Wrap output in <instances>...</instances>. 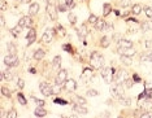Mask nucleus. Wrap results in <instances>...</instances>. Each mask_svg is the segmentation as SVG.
Here are the masks:
<instances>
[{
  "label": "nucleus",
  "instance_id": "obj_10",
  "mask_svg": "<svg viewBox=\"0 0 152 118\" xmlns=\"http://www.w3.org/2000/svg\"><path fill=\"white\" fill-rule=\"evenodd\" d=\"M20 25H21L23 29H31L33 27V20H31V17L30 16H23L21 20H20Z\"/></svg>",
  "mask_w": 152,
  "mask_h": 118
},
{
  "label": "nucleus",
  "instance_id": "obj_7",
  "mask_svg": "<svg viewBox=\"0 0 152 118\" xmlns=\"http://www.w3.org/2000/svg\"><path fill=\"white\" fill-rule=\"evenodd\" d=\"M124 92H125V87L122 86V83H116L115 86L110 87V95L115 96V98H120V96H122Z\"/></svg>",
  "mask_w": 152,
  "mask_h": 118
},
{
  "label": "nucleus",
  "instance_id": "obj_32",
  "mask_svg": "<svg viewBox=\"0 0 152 118\" xmlns=\"http://www.w3.org/2000/svg\"><path fill=\"white\" fill-rule=\"evenodd\" d=\"M143 12H144V15H146L148 18H151L152 20V8L151 7H143Z\"/></svg>",
  "mask_w": 152,
  "mask_h": 118
},
{
  "label": "nucleus",
  "instance_id": "obj_4",
  "mask_svg": "<svg viewBox=\"0 0 152 118\" xmlns=\"http://www.w3.org/2000/svg\"><path fill=\"white\" fill-rule=\"evenodd\" d=\"M18 64V57L16 53H9L4 57V65H7L8 68H15Z\"/></svg>",
  "mask_w": 152,
  "mask_h": 118
},
{
  "label": "nucleus",
  "instance_id": "obj_40",
  "mask_svg": "<svg viewBox=\"0 0 152 118\" xmlns=\"http://www.w3.org/2000/svg\"><path fill=\"white\" fill-rule=\"evenodd\" d=\"M56 31H57V34H60V35H63V36L66 35V31H65V29L61 25L56 26Z\"/></svg>",
  "mask_w": 152,
  "mask_h": 118
},
{
  "label": "nucleus",
  "instance_id": "obj_24",
  "mask_svg": "<svg viewBox=\"0 0 152 118\" xmlns=\"http://www.w3.org/2000/svg\"><path fill=\"white\" fill-rule=\"evenodd\" d=\"M117 44H118L120 47H127V48H130V47H133V42L131 40H127V39H121L117 42Z\"/></svg>",
  "mask_w": 152,
  "mask_h": 118
},
{
  "label": "nucleus",
  "instance_id": "obj_39",
  "mask_svg": "<svg viewBox=\"0 0 152 118\" xmlns=\"http://www.w3.org/2000/svg\"><path fill=\"white\" fill-rule=\"evenodd\" d=\"M98 17L96 16H94V15H90V17H88V20H87V23H92V25H95L96 22H98Z\"/></svg>",
  "mask_w": 152,
  "mask_h": 118
},
{
  "label": "nucleus",
  "instance_id": "obj_44",
  "mask_svg": "<svg viewBox=\"0 0 152 118\" xmlns=\"http://www.w3.org/2000/svg\"><path fill=\"white\" fill-rule=\"evenodd\" d=\"M65 4H66V5L69 7V9H73L74 7H75L74 0H65Z\"/></svg>",
  "mask_w": 152,
  "mask_h": 118
},
{
  "label": "nucleus",
  "instance_id": "obj_26",
  "mask_svg": "<svg viewBox=\"0 0 152 118\" xmlns=\"http://www.w3.org/2000/svg\"><path fill=\"white\" fill-rule=\"evenodd\" d=\"M121 61H122L125 65L133 64V58H131V56H126V55H121Z\"/></svg>",
  "mask_w": 152,
  "mask_h": 118
},
{
  "label": "nucleus",
  "instance_id": "obj_12",
  "mask_svg": "<svg viewBox=\"0 0 152 118\" xmlns=\"http://www.w3.org/2000/svg\"><path fill=\"white\" fill-rule=\"evenodd\" d=\"M64 88H65V91H68V92H74L75 90H77V82H75L74 79H68L64 84Z\"/></svg>",
  "mask_w": 152,
  "mask_h": 118
},
{
  "label": "nucleus",
  "instance_id": "obj_53",
  "mask_svg": "<svg viewBox=\"0 0 152 118\" xmlns=\"http://www.w3.org/2000/svg\"><path fill=\"white\" fill-rule=\"evenodd\" d=\"M29 71L31 73V74H35V73H37V70H35L34 68H30V69H29Z\"/></svg>",
  "mask_w": 152,
  "mask_h": 118
},
{
  "label": "nucleus",
  "instance_id": "obj_54",
  "mask_svg": "<svg viewBox=\"0 0 152 118\" xmlns=\"http://www.w3.org/2000/svg\"><path fill=\"white\" fill-rule=\"evenodd\" d=\"M5 7H7L5 1H1V9H5Z\"/></svg>",
  "mask_w": 152,
  "mask_h": 118
},
{
  "label": "nucleus",
  "instance_id": "obj_17",
  "mask_svg": "<svg viewBox=\"0 0 152 118\" xmlns=\"http://www.w3.org/2000/svg\"><path fill=\"white\" fill-rule=\"evenodd\" d=\"M73 110L75 113H78V114H87L88 113L87 108H86L85 105H81V104H74V105H73Z\"/></svg>",
  "mask_w": 152,
  "mask_h": 118
},
{
  "label": "nucleus",
  "instance_id": "obj_19",
  "mask_svg": "<svg viewBox=\"0 0 152 118\" xmlns=\"http://www.w3.org/2000/svg\"><path fill=\"white\" fill-rule=\"evenodd\" d=\"M39 12V3H31L29 7V13L30 16H35Z\"/></svg>",
  "mask_w": 152,
  "mask_h": 118
},
{
  "label": "nucleus",
  "instance_id": "obj_45",
  "mask_svg": "<svg viewBox=\"0 0 152 118\" xmlns=\"http://www.w3.org/2000/svg\"><path fill=\"white\" fill-rule=\"evenodd\" d=\"M120 103L124 104V105H130V100L129 99H125L122 96H120Z\"/></svg>",
  "mask_w": 152,
  "mask_h": 118
},
{
  "label": "nucleus",
  "instance_id": "obj_2",
  "mask_svg": "<svg viewBox=\"0 0 152 118\" xmlns=\"http://www.w3.org/2000/svg\"><path fill=\"white\" fill-rule=\"evenodd\" d=\"M115 74H116L115 68H103L102 73H100L103 81H104L105 83H108V84L112 83V82H115Z\"/></svg>",
  "mask_w": 152,
  "mask_h": 118
},
{
  "label": "nucleus",
  "instance_id": "obj_9",
  "mask_svg": "<svg viewBox=\"0 0 152 118\" xmlns=\"http://www.w3.org/2000/svg\"><path fill=\"white\" fill-rule=\"evenodd\" d=\"M94 26H95V29L98 31H105V30L112 29V25L108 23L107 21H104V20H98V22H96Z\"/></svg>",
  "mask_w": 152,
  "mask_h": 118
},
{
  "label": "nucleus",
  "instance_id": "obj_15",
  "mask_svg": "<svg viewBox=\"0 0 152 118\" xmlns=\"http://www.w3.org/2000/svg\"><path fill=\"white\" fill-rule=\"evenodd\" d=\"M126 79V71L124 70H117L115 74V82L116 83H122Z\"/></svg>",
  "mask_w": 152,
  "mask_h": 118
},
{
  "label": "nucleus",
  "instance_id": "obj_30",
  "mask_svg": "<svg viewBox=\"0 0 152 118\" xmlns=\"http://www.w3.org/2000/svg\"><path fill=\"white\" fill-rule=\"evenodd\" d=\"M73 103L74 104H81V105H86V99L85 98H82V96H75L74 100H73Z\"/></svg>",
  "mask_w": 152,
  "mask_h": 118
},
{
  "label": "nucleus",
  "instance_id": "obj_34",
  "mask_svg": "<svg viewBox=\"0 0 152 118\" xmlns=\"http://www.w3.org/2000/svg\"><path fill=\"white\" fill-rule=\"evenodd\" d=\"M68 20H69V22H70V25H75V23H77V17H75L74 13H69Z\"/></svg>",
  "mask_w": 152,
  "mask_h": 118
},
{
  "label": "nucleus",
  "instance_id": "obj_56",
  "mask_svg": "<svg viewBox=\"0 0 152 118\" xmlns=\"http://www.w3.org/2000/svg\"><path fill=\"white\" fill-rule=\"evenodd\" d=\"M16 1H21L22 3V0H16Z\"/></svg>",
  "mask_w": 152,
  "mask_h": 118
},
{
  "label": "nucleus",
  "instance_id": "obj_25",
  "mask_svg": "<svg viewBox=\"0 0 152 118\" xmlns=\"http://www.w3.org/2000/svg\"><path fill=\"white\" fill-rule=\"evenodd\" d=\"M22 29H23V27H22V26H21V25H20V23H18V25H17L16 27H13V29H11V34H12L13 36H18L20 34H21Z\"/></svg>",
  "mask_w": 152,
  "mask_h": 118
},
{
  "label": "nucleus",
  "instance_id": "obj_14",
  "mask_svg": "<svg viewBox=\"0 0 152 118\" xmlns=\"http://www.w3.org/2000/svg\"><path fill=\"white\" fill-rule=\"evenodd\" d=\"M92 70H94V69H92L91 66H90V68H85L83 73H82V75H81V78L83 79L85 82H88L90 79L92 78Z\"/></svg>",
  "mask_w": 152,
  "mask_h": 118
},
{
  "label": "nucleus",
  "instance_id": "obj_13",
  "mask_svg": "<svg viewBox=\"0 0 152 118\" xmlns=\"http://www.w3.org/2000/svg\"><path fill=\"white\" fill-rule=\"evenodd\" d=\"M26 40H27V46H31L34 42L37 40V33L33 27L29 29V33H27V35H26Z\"/></svg>",
  "mask_w": 152,
  "mask_h": 118
},
{
  "label": "nucleus",
  "instance_id": "obj_47",
  "mask_svg": "<svg viewBox=\"0 0 152 118\" xmlns=\"http://www.w3.org/2000/svg\"><path fill=\"white\" fill-rule=\"evenodd\" d=\"M33 100L35 101L37 106H44V101H43V100H39V99H37V98H33Z\"/></svg>",
  "mask_w": 152,
  "mask_h": 118
},
{
  "label": "nucleus",
  "instance_id": "obj_48",
  "mask_svg": "<svg viewBox=\"0 0 152 118\" xmlns=\"http://www.w3.org/2000/svg\"><path fill=\"white\" fill-rule=\"evenodd\" d=\"M131 79H133V81L135 82V83H139V82H142V79H140V77H139V75H138V74H134L133 77H131Z\"/></svg>",
  "mask_w": 152,
  "mask_h": 118
},
{
  "label": "nucleus",
  "instance_id": "obj_11",
  "mask_svg": "<svg viewBox=\"0 0 152 118\" xmlns=\"http://www.w3.org/2000/svg\"><path fill=\"white\" fill-rule=\"evenodd\" d=\"M117 52H118L120 55H126V56H131L133 57L134 55H135V50H134L133 47L127 48V47H117Z\"/></svg>",
  "mask_w": 152,
  "mask_h": 118
},
{
  "label": "nucleus",
  "instance_id": "obj_18",
  "mask_svg": "<svg viewBox=\"0 0 152 118\" xmlns=\"http://www.w3.org/2000/svg\"><path fill=\"white\" fill-rule=\"evenodd\" d=\"M52 69L53 70H60L61 69V56H55L52 60Z\"/></svg>",
  "mask_w": 152,
  "mask_h": 118
},
{
  "label": "nucleus",
  "instance_id": "obj_36",
  "mask_svg": "<svg viewBox=\"0 0 152 118\" xmlns=\"http://www.w3.org/2000/svg\"><path fill=\"white\" fill-rule=\"evenodd\" d=\"M1 93L5 96V98H11L12 96V91L11 90H8L7 87H1Z\"/></svg>",
  "mask_w": 152,
  "mask_h": 118
},
{
  "label": "nucleus",
  "instance_id": "obj_1",
  "mask_svg": "<svg viewBox=\"0 0 152 118\" xmlns=\"http://www.w3.org/2000/svg\"><path fill=\"white\" fill-rule=\"evenodd\" d=\"M90 66L94 70H100V69L104 68V57L103 55H100L99 52H92L90 55Z\"/></svg>",
  "mask_w": 152,
  "mask_h": 118
},
{
  "label": "nucleus",
  "instance_id": "obj_38",
  "mask_svg": "<svg viewBox=\"0 0 152 118\" xmlns=\"http://www.w3.org/2000/svg\"><path fill=\"white\" fill-rule=\"evenodd\" d=\"M86 95H87V96H91V98H96V96H99V92L96 91V90L92 88V90H88V91L86 92Z\"/></svg>",
  "mask_w": 152,
  "mask_h": 118
},
{
  "label": "nucleus",
  "instance_id": "obj_55",
  "mask_svg": "<svg viewBox=\"0 0 152 118\" xmlns=\"http://www.w3.org/2000/svg\"><path fill=\"white\" fill-rule=\"evenodd\" d=\"M31 0H22V3H30Z\"/></svg>",
  "mask_w": 152,
  "mask_h": 118
},
{
  "label": "nucleus",
  "instance_id": "obj_31",
  "mask_svg": "<svg viewBox=\"0 0 152 118\" xmlns=\"http://www.w3.org/2000/svg\"><path fill=\"white\" fill-rule=\"evenodd\" d=\"M7 50H8L9 53H16L17 52V47L15 43H8L7 44Z\"/></svg>",
  "mask_w": 152,
  "mask_h": 118
},
{
  "label": "nucleus",
  "instance_id": "obj_27",
  "mask_svg": "<svg viewBox=\"0 0 152 118\" xmlns=\"http://www.w3.org/2000/svg\"><path fill=\"white\" fill-rule=\"evenodd\" d=\"M110 12H112V7H110L109 3H105V4L103 5V15H104V16H108Z\"/></svg>",
  "mask_w": 152,
  "mask_h": 118
},
{
  "label": "nucleus",
  "instance_id": "obj_51",
  "mask_svg": "<svg viewBox=\"0 0 152 118\" xmlns=\"http://www.w3.org/2000/svg\"><path fill=\"white\" fill-rule=\"evenodd\" d=\"M129 5H130L129 0H125V1H122V3H121V7H129Z\"/></svg>",
  "mask_w": 152,
  "mask_h": 118
},
{
  "label": "nucleus",
  "instance_id": "obj_23",
  "mask_svg": "<svg viewBox=\"0 0 152 118\" xmlns=\"http://www.w3.org/2000/svg\"><path fill=\"white\" fill-rule=\"evenodd\" d=\"M44 55H46V52H44V50H42V48H39V50H37L35 52H34V60L40 61V60H42V58L44 57Z\"/></svg>",
  "mask_w": 152,
  "mask_h": 118
},
{
  "label": "nucleus",
  "instance_id": "obj_42",
  "mask_svg": "<svg viewBox=\"0 0 152 118\" xmlns=\"http://www.w3.org/2000/svg\"><path fill=\"white\" fill-rule=\"evenodd\" d=\"M17 87H18L20 90H22L23 87H25V82H23L22 78H18V79H17Z\"/></svg>",
  "mask_w": 152,
  "mask_h": 118
},
{
  "label": "nucleus",
  "instance_id": "obj_8",
  "mask_svg": "<svg viewBox=\"0 0 152 118\" xmlns=\"http://www.w3.org/2000/svg\"><path fill=\"white\" fill-rule=\"evenodd\" d=\"M55 34H57L56 29H47L46 31H44L43 36H42V42L43 43H50V42L53 39Z\"/></svg>",
  "mask_w": 152,
  "mask_h": 118
},
{
  "label": "nucleus",
  "instance_id": "obj_37",
  "mask_svg": "<svg viewBox=\"0 0 152 118\" xmlns=\"http://www.w3.org/2000/svg\"><path fill=\"white\" fill-rule=\"evenodd\" d=\"M63 50L65 52H68V53H70V55H73V47H72V44H64L63 46Z\"/></svg>",
  "mask_w": 152,
  "mask_h": 118
},
{
  "label": "nucleus",
  "instance_id": "obj_21",
  "mask_svg": "<svg viewBox=\"0 0 152 118\" xmlns=\"http://www.w3.org/2000/svg\"><path fill=\"white\" fill-rule=\"evenodd\" d=\"M13 77H15V74L11 71V70H4L1 73V79H4V81H8V82H11Z\"/></svg>",
  "mask_w": 152,
  "mask_h": 118
},
{
  "label": "nucleus",
  "instance_id": "obj_50",
  "mask_svg": "<svg viewBox=\"0 0 152 118\" xmlns=\"http://www.w3.org/2000/svg\"><path fill=\"white\" fill-rule=\"evenodd\" d=\"M144 47H146V48H151L152 47L151 40H144Z\"/></svg>",
  "mask_w": 152,
  "mask_h": 118
},
{
  "label": "nucleus",
  "instance_id": "obj_43",
  "mask_svg": "<svg viewBox=\"0 0 152 118\" xmlns=\"http://www.w3.org/2000/svg\"><path fill=\"white\" fill-rule=\"evenodd\" d=\"M55 104H60V105H66L68 101L64 99H60V98H56L55 99Z\"/></svg>",
  "mask_w": 152,
  "mask_h": 118
},
{
  "label": "nucleus",
  "instance_id": "obj_6",
  "mask_svg": "<svg viewBox=\"0 0 152 118\" xmlns=\"http://www.w3.org/2000/svg\"><path fill=\"white\" fill-rule=\"evenodd\" d=\"M39 90H40V92L43 93V96H51V95H53L55 93L53 86H51L50 83H47V82L39 83Z\"/></svg>",
  "mask_w": 152,
  "mask_h": 118
},
{
  "label": "nucleus",
  "instance_id": "obj_46",
  "mask_svg": "<svg viewBox=\"0 0 152 118\" xmlns=\"http://www.w3.org/2000/svg\"><path fill=\"white\" fill-rule=\"evenodd\" d=\"M7 117H11V118H16V117H17V112H16L15 109L9 110V112L7 113Z\"/></svg>",
  "mask_w": 152,
  "mask_h": 118
},
{
  "label": "nucleus",
  "instance_id": "obj_28",
  "mask_svg": "<svg viewBox=\"0 0 152 118\" xmlns=\"http://www.w3.org/2000/svg\"><path fill=\"white\" fill-rule=\"evenodd\" d=\"M17 100H18V103L21 104V105H26L27 104V100L25 98V95L21 93V92H18V95H17Z\"/></svg>",
  "mask_w": 152,
  "mask_h": 118
},
{
  "label": "nucleus",
  "instance_id": "obj_29",
  "mask_svg": "<svg viewBox=\"0 0 152 118\" xmlns=\"http://www.w3.org/2000/svg\"><path fill=\"white\" fill-rule=\"evenodd\" d=\"M100 47H103V48H108L109 47V39H108V36H103L102 39H100Z\"/></svg>",
  "mask_w": 152,
  "mask_h": 118
},
{
  "label": "nucleus",
  "instance_id": "obj_57",
  "mask_svg": "<svg viewBox=\"0 0 152 118\" xmlns=\"http://www.w3.org/2000/svg\"><path fill=\"white\" fill-rule=\"evenodd\" d=\"M151 90H152V87H151Z\"/></svg>",
  "mask_w": 152,
  "mask_h": 118
},
{
  "label": "nucleus",
  "instance_id": "obj_16",
  "mask_svg": "<svg viewBox=\"0 0 152 118\" xmlns=\"http://www.w3.org/2000/svg\"><path fill=\"white\" fill-rule=\"evenodd\" d=\"M87 26L86 25H82V26H79L78 29H77V34H78V38H79V40H83L86 35H87Z\"/></svg>",
  "mask_w": 152,
  "mask_h": 118
},
{
  "label": "nucleus",
  "instance_id": "obj_35",
  "mask_svg": "<svg viewBox=\"0 0 152 118\" xmlns=\"http://www.w3.org/2000/svg\"><path fill=\"white\" fill-rule=\"evenodd\" d=\"M133 83H134V81H133V79H125V81H124L122 82V86H124V87H125V88H131V86H133Z\"/></svg>",
  "mask_w": 152,
  "mask_h": 118
},
{
  "label": "nucleus",
  "instance_id": "obj_22",
  "mask_svg": "<svg viewBox=\"0 0 152 118\" xmlns=\"http://www.w3.org/2000/svg\"><path fill=\"white\" fill-rule=\"evenodd\" d=\"M34 114H35V117H46L47 110L44 109L43 106H37V109L34 110Z\"/></svg>",
  "mask_w": 152,
  "mask_h": 118
},
{
  "label": "nucleus",
  "instance_id": "obj_33",
  "mask_svg": "<svg viewBox=\"0 0 152 118\" xmlns=\"http://www.w3.org/2000/svg\"><path fill=\"white\" fill-rule=\"evenodd\" d=\"M140 27H142V30H144V31H150V30H152V22H143L140 25Z\"/></svg>",
  "mask_w": 152,
  "mask_h": 118
},
{
  "label": "nucleus",
  "instance_id": "obj_52",
  "mask_svg": "<svg viewBox=\"0 0 152 118\" xmlns=\"http://www.w3.org/2000/svg\"><path fill=\"white\" fill-rule=\"evenodd\" d=\"M142 117H152V112H144L142 114Z\"/></svg>",
  "mask_w": 152,
  "mask_h": 118
},
{
  "label": "nucleus",
  "instance_id": "obj_20",
  "mask_svg": "<svg viewBox=\"0 0 152 118\" xmlns=\"http://www.w3.org/2000/svg\"><path fill=\"white\" fill-rule=\"evenodd\" d=\"M142 10H143V7L139 5V4H134V5H131V15H134V16H139L140 13H142Z\"/></svg>",
  "mask_w": 152,
  "mask_h": 118
},
{
  "label": "nucleus",
  "instance_id": "obj_3",
  "mask_svg": "<svg viewBox=\"0 0 152 118\" xmlns=\"http://www.w3.org/2000/svg\"><path fill=\"white\" fill-rule=\"evenodd\" d=\"M66 81H68V71L65 70V69H60V70L57 71L56 78H55V83H56V86L64 87V84Z\"/></svg>",
  "mask_w": 152,
  "mask_h": 118
},
{
  "label": "nucleus",
  "instance_id": "obj_41",
  "mask_svg": "<svg viewBox=\"0 0 152 118\" xmlns=\"http://www.w3.org/2000/svg\"><path fill=\"white\" fill-rule=\"evenodd\" d=\"M57 9H58V12H66V10L69 9V7L65 4V3H61V4H58Z\"/></svg>",
  "mask_w": 152,
  "mask_h": 118
},
{
  "label": "nucleus",
  "instance_id": "obj_5",
  "mask_svg": "<svg viewBox=\"0 0 152 118\" xmlns=\"http://www.w3.org/2000/svg\"><path fill=\"white\" fill-rule=\"evenodd\" d=\"M57 12L58 9L55 7V4L52 1H48L47 4V15H48V18L51 21H56L57 20Z\"/></svg>",
  "mask_w": 152,
  "mask_h": 118
},
{
  "label": "nucleus",
  "instance_id": "obj_49",
  "mask_svg": "<svg viewBox=\"0 0 152 118\" xmlns=\"http://www.w3.org/2000/svg\"><path fill=\"white\" fill-rule=\"evenodd\" d=\"M126 22H134V23H139V21L134 17H130V18H126Z\"/></svg>",
  "mask_w": 152,
  "mask_h": 118
}]
</instances>
